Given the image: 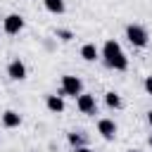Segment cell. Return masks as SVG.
I'll return each mask as SVG.
<instances>
[{
	"label": "cell",
	"instance_id": "8",
	"mask_svg": "<svg viewBox=\"0 0 152 152\" xmlns=\"http://www.w3.org/2000/svg\"><path fill=\"white\" fill-rule=\"evenodd\" d=\"M45 107H48L52 114H62V112H64V97H62V95H48V97H45Z\"/></svg>",
	"mask_w": 152,
	"mask_h": 152
},
{
	"label": "cell",
	"instance_id": "13",
	"mask_svg": "<svg viewBox=\"0 0 152 152\" xmlns=\"http://www.w3.org/2000/svg\"><path fill=\"white\" fill-rule=\"evenodd\" d=\"M66 140H69V145H71V147H81V145H86V138H83L81 133H69V135H66Z\"/></svg>",
	"mask_w": 152,
	"mask_h": 152
},
{
	"label": "cell",
	"instance_id": "16",
	"mask_svg": "<svg viewBox=\"0 0 152 152\" xmlns=\"http://www.w3.org/2000/svg\"><path fill=\"white\" fill-rule=\"evenodd\" d=\"M76 152H95V150H90L88 145H81V147H76Z\"/></svg>",
	"mask_w": 152,
	"mask_h": 152
},
{
	"label": "cell",
	"instance_id": "5",
	"mask_svg": "<svg viewBox=\"0 0 152 152\" xmlns=\"http://www.w3.org/2000/svg\"><path fill=\"white\" fill-rule=\"evenodd\" d=\"M76 107H78L81 114H95V112H97L95 95H90V93H81V95L76 97Z\"/></svg>",
	"mask_w": 152,
	"mask_h": 152
},
{
	"label": "cell",
	"instance_id": "7",
	"mask_svg": "<svg viewBox=\"0 0 152 152\" xmlns=\"http://www.w3.org/2000/svg\"><path fill=\"white\" fill-rule=\"evenodd\" d=\"M97 133L104 140H114L116 138V124H114V119H100L97 121Z\"/></svg>",
	"mask_w": 152,
	"mask_h": 152
},
{
	"label": "cell",
	"instance_id": "14",
	"mask_svg": "<svg viewBox=\"0 0 152 152\" xmlns=\"http://www.w3.org/2000/svg\"><path fill=\"white\" fill-rule=\"evenodd\" d=\"M142 86H145V93H147V95H152V76H147Z\"/></svg>",
	"mask_w": 152,
	"mask_h": 152
},
{
	"label": "cell",
	"instance_id": "19",
	"mask_svg": "<svg viewBox=\"0 0 152 152\" xmlns=\"http://www.w3.org/2000/svg\"><path fill=\"white\" fill-rule=\"evenodd\" d=\"M150 145H152V135H150Z\"/></svg>",
	"mask_w": 152,
	"mask_h": 152
},
{
	"label": "cell",
	"instance_id": "9",
	"mask_svg": "<svg viewBox=\"0 0 152 152\" xmlns=\"http://www.w3.org/2000/svg\"><path fill=\"white\" fill-rule=\"evenodd\" d=\"M2 126H5V128H19V126H21V116H19L14 109H7V112L2 114Z\"/></svg>",
	"mask_w": 152,
	"mask_h": 152
},
{
	"label": "cell",
	"instance_id": "17",
	"mask_svg": "<svg viewBox=\"0 0 152 152\" xmlns=\"http://www.w3.org/2000/svg\"><path fill=\"white\" fill-rule=\"evenodd\" d=\"M147 124H150V126H152V109H150V112H147Z\"/></svg>",
	"mask_w": 152,
	"mask_h": 152
},
{
	"label": "cell",
	"instance_id": "3",
	"mask_svg": "<svg viewBox=\"0 0 152 152\" xmlns=\"http://www.w3.org/2000/svg\"><path fill=\"white\" fill-rule=\"evenodd\" d=\"M126 38H128V43H131L133 48H145L147 40H150V33H147V28L140 26V24H128V26H126Z\"/></svg>",
	"mask_w": 152,
	"mask_h": 152
},
{
	"label": "cell",
	"instance_id": "2",
	"mask_svg": "<svg viewBox=\"0 0 152 152\" xmlns=\"http://www.w3.org/2000/svg\"><path fill=\"white\" fill-rule=\"evenodd\" d=\"M83 93V81L78 76H71V74H64L62 76V88H59V95L62 97H78Z\"/></svg>",
	"mask_w": 152,
	"mask_h": 152
},
{
	"label": "cell",
	"instance_id": "10",
	"mask_svg": "<svg viewBox=\"0 0 152 152\" xmlns=\"http://www.w3.org/2000/svg\"><path fill=\"white\" fill-rule=\"evenodd\" d=\"M81 57H83V62H95V59H100V50L93 43H86L81 48Z\"/></svg>",
	"mask_w": 152,
	"mask_h": 152
},
{
	"label": "cell",
	"instance_id": "18",
	"mask_svg": "<svg viewBox=\"0 0 152 152\" xmlns=\"http://www.w3.org/2000/svg\"><path fill=\"white\" fill-rule=\"evenodd\" d=\"M128 152H140V150H128Z\"/></svg>",
	"mask_w": 152,
	"mask_h": 152
},
{
	"label": "cell",
	"instance_id": "4",
	"mask_svg": "<svg viewBox=\"0 0 152 152\" xmlns=\"http://www.w3.org/2000/svg\"><path fill=\"white\" fill-rule=\"evenodd\" d=\"M2 28H5V33L7 36H17L21 28H24V17L21 14H7L5 17V21H2Z\"/></svg>",
	"mask_w": 152,
	"mask_h": 152
},
{
	"label": "cell",
	"instance_id": "6",
	"mask_svg": "<svg viewBox=\"0 0 152 152\" xmlns=\"http://www.w3.org/2000/svg\"><path fill=\"white\" fill-rule=\"evenodd\" d=\"M26 64L21 62V59H12L10 64H7V76L12 78V81H24L26 78Z\"/></svg>",
	"mask_w": 152,
	"mask_h": 152
},
{
	"label": "cell",
	"instance_id": "1",
	"mask_svg": "<svg viewBox=\"0 0 152 152\" xmlns=\"http://www.w3.org/2000/svg\"><path fill=\"white\" fill-rule=\"evenodd\" d=\"M100 57H102V62H104L109 69H114V71H126V69H128V57H126V52L121 50L119 40H114V38H107V40H104Z\"/></svg>",
	"mask_w": 152,
	"mask_h": 152
},
{
	"label": "cell",
	"instance_id": "11",
	"mask_svg": "<svg viewBox=\"0 0 152 152\" xmlns=\"http://www.w3.org/2000/svg\"><path fill=\"white\" fill-rule=\"evenodd\" d=\"M43 5L50 14H64V10H66L64 0H43Z\"/></svg>",
	"mask_w": 152,
	"mask_h": 152
},
{
	"label": "cell",
	"instance_id": "12",
	"mask_svg": "<svg viewBox=\"0 0 152 152\" xmlns=\"http://www.w3.org/2000/svg\"><path fill=\"white\" fill-rule=\"evenodd\" d=\"M104 104L109 107V109H121V95L119 93H114V90H109V93H104Z\"/></svg>",
	"mask_w": 152,
	"mask_h": 152
},
{
	"label": "cell",
	"instance_id": "15",
	"mask_svg": "<svg viewBox=\"0 0 152 152\" xmlns=\"http://www.w3.org/2000/svg\"><path fill=\"white\" fill-rule=\"evenodd\" d=\"M57 36H62V40H71V33L69 31H57Z\"/></svg>",
	"mask_w": 152,
	"mask_h": 152
}]
</instances>
